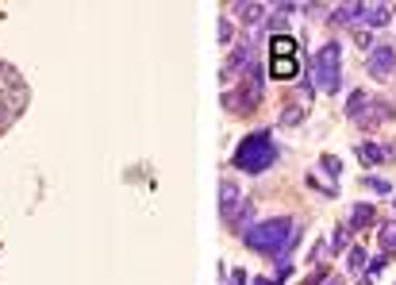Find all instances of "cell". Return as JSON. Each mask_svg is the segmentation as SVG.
I'll use <instances>...</instances> for the list:
<instances>
[{
    "instance_id": "cell-1",
    "label": "cell",
    "mask_w": 396,
    "mask_h": 285,
    "mask_svg": "<svg viewBox=\"0 0 396 285\" xmlns=\"http://www.w3.org/2000/svg\"><path fill=\"white\" fill-rule=\"evenodd\" d=\"M31 104V89L12 62H0V135H8L23 120Z\"/></svg>"
},
{
    "instance_id": "cell-2",
    "label": "cell",
    "mask_w": 396,
    "mask_h": 285,
    "mask_svg": "<svg viewBox=\"0 0 396 285\" xmlns=\"http://www.w3.org/2000/svg\"><path fill=\"white\" fill-rule=\"evenodd\" d=\"M296 239H300V227L293 224V220L277 216V220H266V224H254L250 232L243 235V243L250 251H258V255H288V251L296 247Z\"/></svg>"
},
{
    "instance_id": "cell-3",
    "label": "cell",
    "mask_w": 396,
    "mask_h": 285,
    "mask_svg": "<svg viewBox=\"0 0 396 285\" xmlns=\"http://www.w3.org/2000/svg\"><path fill=\"white\" fill-rule=\"evenodd\" d=\"M277 143H274V132L269 127H262V132H250L243 143L235 146V154H231V166L243 170V174H266L269 166L277 162Z\"/></svg>"
},
{
    "instance_id": "cell-4",
    "label": "cell",
    "mask_w": 396,
    "mask_h": 285,
    "mask_svg": "<svg viewBox=\"0 0 396 285\" xmlns=\"http://www.w3.org/2000/svg\"><path fill=\"white\" fill-rule=\"evenodd\" d=\"M346 116H350V124H358L362 132H377L381 124L396 120V108L389 101H381V96L366 93V89H354L350 104H346Z\"/></svg>"
},
{
    "instance_id": "cell-5",
    "label": "cell",
    "mask_w": 396,
    "mask_h": 285,
    "mask_svg": "<svg viewBox=\"0 0 396 285\" xmlns=\"http://www.w3.org/2000/svg\"><path fill=\"white\" fill-rule=\"evenodd\" d=\"M219 216H224L227 232L238 235V239L254 227V205L243 197V189H238L235 182H227V177L219 182Z\"/></svg>"
},
{
    "instance_id": "cell-6",
    "label": "cell",
    "mask_w": 396,
    "mask_h": 285,
    "mask_svg": "<svg viewBox=\"0 0 396 285\" xmlns=\"http://www.w3.org/2000/svg\"><path fill=\"white\" fill-rule=\"evenodd\" d=\"M312 89L335 96L343 89V43H324L312 58Z\"/></svg>"
},
{
    "instance_id": "cell-7",
    "label": "cell",
    "mask_w": 396,
    "mask_h": 285,
    "mask_svg": "<svg viewBox=\"0 0 396 285\" xmlns=\"http://www.w3.org/2000/svg\"><path fill=\"white\" fill-rule=\"evenodd\" d=\"M269 77L277 81H296L300 77V43L285 31L269 39Z\"/></svg>"
},
{
    "instance_id": "cell-8",
    "label": "cell",
    "mask_w": 396,
    "mask_h": 285,
    "mask_svg": "<svg viewBox=\"0 0 396 285\" xmlns=\"http://www.w3.org/2000/svg\"><path fill=\"white\" fill-rule=\"evenodd\" d=\"M262 93H266L262 85H254V81H243V77H238L235 85L224 93V108L231 112V116H250V112L262 104Z\"/></svg>"
},
{
    "instance_id": "cell-9",
    "label": "cell",
    "mask_w": 396,
    "mask_h": 285,
    "mask_svg": "<svg viewBox=\"0 0 396 285\" xmlns=\"http://www.w3.org/2000/svg\"><path fill=\"white\" fill-rule=\"evenodd\" d=\"M366 73H369L373 81H389L392 73H396V46H392V43L373 46V51L366 54Z\"/></svg>"
},
{
    "instance_id": "cell-10",
    "label": "cell",
    "mask_w": 396,
    "mask_h": 285,
    "mask_svg": "<svg viewBox=\"0 0 396 285\" xmlns=\"http://www.w3.org/2000/svg\"><path fill=\"white\" fill-rule=\"evenodd\" d=\"M358 158L366 162V166H377V162H392V158H396V143H392V146L362 143V146H358Z\"/></svg>"
},
{
    "instance_id": "cell-11",
    "label": "cell",
    "mask_w": 396,
    "mask_h": 285,
    "mask_svg": "<svg viewBox=\"0 0 396 285\" xmlns=\"http://www.w3.org/2000/svg\"><path fill=\"white\" fill-rule=\"evenodd\" d=\"M231 12H238V20L243 23H262V20H269V8L266 4H250V0H235V4H227Z\"/></svg>"
},
{
    "instance_id": "cell-12",
    "label": "cell",
    "mask_w": 396,
    "mask_h": 285,
    "mask_svg": "<svg viewBox=\"0 0 396 285\" xmlns=\"http://www.w3.org/2000/svg\"><path fill=\"white\" fill-rule=\"evenodd\" d=\"M373 205H366V201H358V205H350V216H346V227L350 232H362V227H369L373 224Z\"/></svg>"
},
{
    "instance_id": "cell-13",
    "label": "cell",
    "mask_w": 396,
    "mask_h": 285,
    "mask_svg": "<svg viewBox=\"0 0 396 285\" xmlns=\"http://www.w3.org/2000/svg\"><path fill=\"white\" fill-rule=\"evenodd\" d=\"M389 20H392L389 4H362V23H366V27H385Z\"/></svg>"
},
{
    "instance_id": "cell-14",
    "label": "cell",
    "mask_w": 396,
    "mask_h": 285,
    "mask_svg": "<svg viewBox=\"0 0 396 285\" xmlns=\"http://www.w3.org/2000/svg\"><path fill=\"white\" fill-rule=\"evenodd\" d=\"M377 243H381V255L385 258H396V216L385 220V224L377 227Z\"/></svg>"
},
{
    "instance_id": "cell-15",
    "label": "cell",
    "mask_w": 396,
    "mask_h": 285,
    "mask_svg": "<svg viewBox=\"0 0 396 285\" xmlns=\"http://www.w3.org/2000/svg\"><path fill=\"white\" fill-rule=\"evenodd\" d=\"M331 23H339V27H358L362 23V4H339V8H331Z\"/></svg>"
},
{
    "instance_id": "cell-16",
    "label": "cell",
    "mask_w": 396,
    "mask_h": 285,
    "mask_svg": "<svg viewBox=\"0 0 396 285\" xmlns=\"http://www.w3.org/2000/svg\"><path fill=\"white\" fill-rule=\"evenodd\" d=\"M293 12H296V4H277L274 12H269V20H266V23H269V27L277 31V27H285V20H288V15H293Z\"/></svg>"
},
{
    "instance_id": "cell-17",
    "label": "cell",
    "mask_w": 396,
    "mask_h": 285,
    "mask_svg": "<svg viewBox=\"0 0 396 285\" xmlns=\"http://www.w3.org/2000/svg\"><path fill=\"white\" fill-rule=\"evenodd\" d=\"M346 266H350L354 274H362V270H366V251H362V247H350V255H346Z\"/></svg>"
},
{
    "instance_id": "cell-18",
    "label": "cell",
    "mask_w": 396,
    "mask_h": 285,
    "mask_svg": "<svg viewBox=\"0 0 396 285\" xmlns=\"http://www.w3.org/2000/svg\"><path fill=\"white\" fill-rule=\"evenodd\" d=\"M319 166H324L327 177H339V174H343V162L335 158V154H324V158H319Z\"/></svg>"
},
{
    "instance_id": "cell-19",
    "label": "cell",
    "mask_w": 396,
    "mask_h": 285,
    "mask_svg": "<svg viewBox=\"0 0 396 285\" xmlns=\"http://www.w3.org/2000/svg\"><path fill=\"white\" fill-rule=\"evenodd\" d=\"M362 185H366V189H373V193H392V182H385V177H362Z\"/></svg>"
},
{
    "instance_id": "cell-20",
    "label": "cell",
    "mask_w": 396,
    "mask_h": 285,
    "mask_svg": "<svg viewBox=\"0 0 396 285\" xmlns=\"http://www.w3.org/2000/svg\"><path fill=\"white\" fill-rule=\"evenodd\" d=\"M354 46H362V51L369 54V51H373V35H369V31H362V27H358V31H354Z\"/></svg>"
},
{
    "instance_id": "cell-21",
    "label": "cell",
    "mask_w": 396,
    "mask_h": 285,
    "mask_svg": "<svg viewBox=\"0 0 396 285\" xmlns=\"http://www.w3.org/2000/svg\"><path fill=\"white\" fill-rule=\"evenodd\" d=\"M231 35H235V27H231V20L227 15H219V43L231 46Z\"/></svg>"
},
{
    "instance_id": "cell-22",
    "label": "cell",
    "mask_w": 396,
    "mask_h": 285,
    "mask_svg": "<svg viewBox=\"0 0 396 285\" xmlns=\"http://www.w3.org/2000/svg\"><path fill=\"white\" fill-rule=\"evenodd\" d=\"M327 251H331V247H327V243H316V247H312V262H316V266H324Z\"/></svg>"
},
{
    "instance_id": "cell-23",
    "label": "cell",
    "mask_w": 396,
    "mask_h": 285,
    "mask_svg": "<svg viewBox=\"0 0 396 285\" xmlns=\"http://www.w3.org/2000/svg\"><path fill=\"white\" fill-rule=\"evenodd\" d=\"M346 232H350V227H339V232H335V243H331L335 251H346Z\"/></svg>"
},
{
    "instance_id": "cell-24",
    "label": "cell",
    "mask_w": 396,
    "mask_h": 285,
    "mask_svg": "<svg viewBox=\"0 0 396 285\" xmlns=\"http://www.w3.org/2000/svg\"><path fill=\"white\" fill-rule=\"evenodd\" d=\"M385 262H389V258H373V262H369V274H366V278H373V274H381V270H385Z\"/></svg>"
},
{
    "instance_id": "cell-25",
    "label": "cell",
    "mask_w": 396,
    "mask_h": 285,
    "mask_svg": "<svg viewBox=\"0 0 396 285\" xmlns=\"http://www.w3.org/2000/svg\"><path fill=\"white\" fill-rule=\"evenodd\" d=\"M231 285H246V270H231Z\"/></svg>"
},
{
    "instance_id": "cell-26",
    "label": "cell",
    "mask_w": 396,
    "mask_h": 285,
    "mask_svg": "<svg viewBox=\"0 0 396 285\" xmlns=\"http://www.w3.org/2000/svg\"><path fill=\"white\" fill-rule=\"evenodd\" d=\"M324 285H343V278H339V274H327V278H324Z\"/></svg>"
},
{
    "instance_id": "cell-27",
    "label": "cell",
    "mask_w": 396,
    "mask_h": 285,
    "mask_svg": "<svg viewBox=\"0 0 396 285\" xmlns=\"http://www.w3.org/2000/svg\"><path fill=\"white\" fill-rule=\"evenodd\" d=\"M254 285H277V278H258Z\"/></svg>"
},
{
    "instance_id": "cell-28",
    "label": "cell",
    "mask_w": 396,
    "mask_h": 285,
    "mask_svg": "<svg viewBox=\"0 0 396 285\" xmlns=\"http://www.w3.org/2000/svg\"><path fill=\"white\" fill-rule=\"evenodd\" d=\"M392 12H396V8H392Z\"/></svg>"
}]
</instances>
